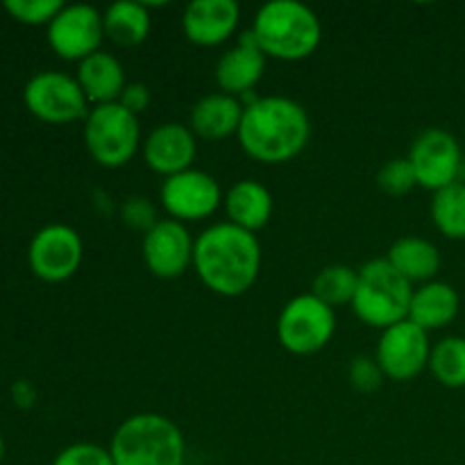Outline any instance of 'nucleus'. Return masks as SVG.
I'll return each mask as SVG.
<instances>
[{
  "mask_svg": "<svg viewBox=\"0 0 465 465\" xmlns=\"http://www.w3.org/2000/svg\"><path fill=\"white\" fill-rule=\"evenodd\" d=\"M241 148L259 163H286L302 154L312 139V121L298 100L263 95L245 104L236 132Z\"/></svg>",
  "mask_w": 465,
  "mask_h": 465,
  "instance_id": "obj_1",
  "label": "nucleus"
},
{
  "mask_svg": "<svg viewBox=\"0 0 465 465\" xmlns=\"http://www.w3.org/2000/svg\"><path fill=\"white\" fill-rule=\"evenodd\" d=\"M193 268L200 282L223 298L245 295L262 272V245L248 230L216 223L195 239Z\"/></svg>",
  "mask_w": 465,
  "mask_h": 465,
  "instance_id": "obj_2",
  "label": "nucleus"
},
{
  "mask_svg": "<svg viewBox=\"0 0 465 465\" xmlns=\"http://www.w3.org/2000/svg\"><path fill=\"white\" fill-rule=\"evenodd\" d=\"M252 36L263 54L280 62H302L322 41V23L300 0H271L254 14Z\"/></svg>",
  "mask_w": 465,
  "mask_h": 465,
  "instance_id": "obj_3",
  "label": "nucleus"
},
{
  "mask_svg": "<svg viewBox=\"0 0 465 465\" xmlns=\"http://www.w3.org/2000/svg\"><path fill=\"white\" fill-rule=\"evenodd\" d=\"M109 454L114 465H184V434L162 413H134L116 427Z\"/></svg>",
  "mask_w": 465,
  "mask_h": 465,
  "instance_id": "obj_4",
  "label": "nucleus"
},
{
  "mask_svg": "<svg viewBox=\"0 0 465 465\" xmlns=\"http://www.w3.org/2000/svg\"><path fill=\"white\" fill-rule=\"evenodd\" d=\"M411 298L413 286L386 262V257L371 259L359 268L357 293L350 307L359 321L384 331L407 321Z\"/></svg>",
  "mask_w": 465,
  "mask_h": 465,
  "instance_id": "obj_5",
  "label": "nucleus"
},
{
  "mask_svg": "<svg viewBox=\"0 0 465 465\" xmlns=\"http://www.w3.org/2000/svg\"><path fill=\"white\" fill-rule=\"evenodd\" d=\"M84 145L95 163L103 168H123L136 157L141 145L139 116L121 103L91 107L84 118Z\"/></svg>",
  "mask_w": 465,
  "mask_h": 465,
  "instance_id": "obj_6",
  "label": "nucleus"
},
{
  "mask_svg": "<svg viewBox=\"0 0 465 465\" xmlns=\"http://www.w3.org/2000/svg\"><path fill=\"white\" fill-rule=\"evenodd\" d=\"M336 331V313L316 295L300 293L282 307L277 318V341L295 357H312L325 350Z\"/></svg>",
  "mask_w": 465,
  "mask_h": 465,
  "instance_id": "obj_7",
  "label": "nucleus"
},
{
  "mask_svg": "<svg viewBox=\"0 0 465 465\" xmlns=\"http://www.w3.org/2000/svg\"><path fill=\"white\" fill-rule=\"evenodd\" d=\"M23 103L32 116L53 125L84 121L91 112L80 82L62 71L35 73L25 82Z\"/></svg>",
  "mask_w": 465,
  "mask_h": 465,
  "instance_id": "obj_8",
  "label": "nucleus"
},
{
  "mask_svg": "<svg viewBox=\"0 0 465 465\" xmlns=\"http://www.w3.org/2000/svg\"><path fill=\"white\" fill-rule=\"evenodd\" d=\"M223 198L225 193L216 177L200 168H189V171L166 177L159 189L163 212L168 213V218L184 225L213 216L223 204Z\"/></svg>",
  "mask_w": 465,
  "mask_h": 465,
  "instance_id": "obj_9",
  "label": "nucleus"
},
{
  "mask_svg": "<svg viewBox=\"0 0 465 465\" xmlns=\"http://www.w3.org/2000/svg\"><path fill=\"white\" fill-rule=\"evenodd\" d=\"M407 159L416 173L418 186L431 191V193L459 182V175H461V145H459L457 136L440 127H430V130L420 132L413 139Z\"/></svg>",
  "mask_w": 465,
  "mask_h": 465,
  "instance_id": "obj_10",
  "label": "nucleus"
},
{
  "mask_svg": "<svg viewBox=\"0 0 465 465\" xmlns=\"http://www.w3.org/2000/svg\"><path fill=\"white\" fill-rule=\"evenodd\" d=\"M84 245L77 230L64 223L45 225L32 236L27 248V263L39 280L57 284L71 280L82 266Z\"/></svg>",
  "mask_w": 465,
  "mask_h": 465,
  "instance_id": "obj_11",
  "label": "nucleus"
},
{
  "mask_svg": "<svg viewBox=\"0 0 465 465\" xmlns=\"http://www.w3.org/2000/svg\"><path fill=\"white\" fill-rule=\"evenodd\" d=\"M431 348L434 345L430 343V334L407 318L381 331L375 361L380 363L386 380L411 381L430 368Z\"/></svg>",
  "mask_w": 465,
  "mask_h": 465,
  "instance_id": "obj_12",
  "label": "nucleus"
},
{
  "mask_svg": "<svg viewBox=\"0 0 465 465\" xmlns=\"http://www.w3.org/2000/svg\"><path fill=\"white\" fill-rule=\"evenodd\" d=\"M103 39V12H98L94 5H64L62 12L48 25L50 48L66 62L80 64L89 54L98 53Z\"/></svg>",
  "mask_w": 465,
  "mask_h": 465,
  "instance_id": "obj_13",
  "label": "nucleus"
},
{
  "mask_svg": "<svg viewBox=\"0 0 465 465\" xmlns=\"http://www.w3.org/2000/svg\"><path fill=\"white\" fill-rule=\"evenodd\" d=\"M195 239L189 227L173 218H159L141 241V254L148 271L159 280H177L193 266Z\"/></svg>",
  "mask_w": 465,
  "mask_h": 465,
  "instance_id": "obj_14",
  "label": "nucleus"
},
{
  "mask_svg": "<svg viewBox=\"0 0 465 465\" xmlns=\"http://www.w3.org/2000/svg\"><path fill=\"white\" fill-rule=\"evenodd\" d=\"M195 154H198V136L184 123H162L143 141L145 163L163 180L193 168Z\"/></svg>",
  "mask_w": 465,
  "mask_h": 465,
  "instance_id": "obj_15",
  "label": "nucleus"
},
{
  "mask_svg": "<svg viewBox=\"0 0 465 465\" xmlns=\"http://www.w3.org/2000/svg\"><path fill=\"white\" fill-rule=\"evenodd\" d=\"M241 21L236 0H193L182 14V30L193 45L213 48L234 36Z\"/></svg>",
  "mask_w": 465,
  "mask_h": 465,
  "instance_id": "obj_16",
  "label": "nucleus"
},
{
  "mask_svg": "<svg viewBox=\"0 0 465 465\" xmlns=\"http://www.w3.org/2000/svg\"><path fill=\"white\" fill-rule=\"evenodd\" d=\"M266 62L268 57L259 48L252 32H243L239 44L223 53L216 62L213 77H216L218 89L227 95H234V98L250 94L263 77Z\"/></svg>",
  "mask_w": 465,
  "mask_h": 465,
  "instance_id": "obj_17",
  "label": "nucleus"
},
{
  "mask_svg": "<svg viewBox=\"0 0 465 465\" xmlns=\"http://www.w3.org/2000/svg\"><path fill=\"white\" fill-rule=\"evenodd\" d=\"M243 109L245 104L241 103V98L227 95L223 91L209 94L191 107L189 127L198 139L223 141L239 132Z\"/></svg>",
  "mask_w": 465,
  "mask_h": 465,
  "instance_id": "obj_18",
  "label": "nucleus"
},
{
  "mask_svg": "<svg viewBox=\"0 0 465 465\" xmlns=\"http://www.w3.org/2000/svg\"><path fill=\"white\" fill-rule=\"evenodd\" d=\"M223 207H225L227 223L257 234L271 223L272 193L262 182L241 180L227 189Z\"/></svg>",
  "mask_w": 465,
  "mask_h": 465,
  "instance_id": "obj_19",
  "label": "nucleus"
},
{
  "mask_svg": "<svg viewBox=\"0 0 465 465\" xmlns=\"http://www.w3.org/2000/svg\"><path fill=\"white\" fill-rule=\"evenodd\" d=\"M75 80L80 82L86 100L94 107L118 103L123 89L127 86L123 64L118 62V57L104 53V50H98V53L89 54V57L77 64Z\"/></svg>",
  "mask_w": 465,
  "mask_h": 465,
  "instance_id": "obj_20",
  "label": "nucleus"
},
{
  "mask_svg": "<svg viewBox=\"0 0 465 465\" xmlns=\"http://www.w3.org/2000/svg\"><path fill=\"white\" fill-rule=\"evenodd\" d=\"M461 309V298L457 289L448 282H427L413 289L411 307H409V321L431 334L436 330L448 327Z\"/></svg>",
  "mask_w": 465,
  "mask_h": 465,
  "instance_id": "obj_21",
  "label": "nucleus"
},
{
  "mask_svg": "<svg viewBox=\"0 0 465 465\" xmlns=\"http://www.w3.org/2000/svg\"><path fill=\"white\" fill-rule=\"evenodd\" d=\"M386 262L411 286L434 282L440 271L439 248L422 236H402L395 241L386 252Z\"/></svg>",
  "mask_w": 465,
  "mask_h": 465,
  "instance_id": "obj_22",
  "label": "nucleus"
},
{
  "mask_svg": "<svg viewBox=\"0 0 465 465\" xmlns=\"http://www.w3.org/2000/svg\"><path fill=\"white\" fill-rule=\"evenodd\" d=\"M104 36L121 48H134L143 44L153 27L148 5L136 0H118L103 12Z\"/></svg>",
  "mask_w": 465,
  "mask_h": 465,
  "instance_id": "obj_23",
  "label": "nucleus"
},
{
  "mask_svg": "<svg viewBox=\"0 0 465 465\" xmlns=\"http://www.w3.org/2000/svg\"><path fill=\"white\" fill-rule=\"evenodd\" d=\"M431 221L448 239H465V182L459 180L436 191L431 200Z\"/></svg>",
  "mask_w": 465,
  "mask_h": 465,
  "instance_id": "obj_24",
  "label": "nucleus"
},
{
  "mask_svg": "<svg viewBox=\"0 0 465 465\" xmlns=\"http://www.w3.org/2000/svg\"><path fill=\"white\" fill-rule=\"evenodd\" d=\"M430 371L445 389H465V339L445 336L431 348Z\"/></svg>",
  "mask_w": 465,
  "mask_h": 465,
  "instance_id": "obj_25",
  "label": "nucleus"
},
{
  "mask_svg": "<svg viewBox=\"0 0 465 465\" xmlns=\"http://www.w3.org/2000/svg\"><path fill=\"white\" fill-rule=\"evenodd\" d=\"M357 284L359 271L343 266V263H331V266H325L313 277L312 293L334 309L341 307V304H352Z\"/></svg>",
  "mask_w": 465,
  "mask_h": 465,
  "instance_id": "obj_26",
  "label": "nucleus"
},
{
  "mask_svg": "<svg viewBox=\"0 0 465 465\" xmlns=\"http://www.w3.org/2000/svg\"><path fill=\"white\" fill-rule=\"evenodd\" d=\"M377 186L384 191L386 195L393 198H402V195L411 193L418 186L416 173H413L411 162L407 157H398L386 162L377 173Z\"/></svg>",
  "mask_w": 465,
  "mask_h": 465,
  "instance_id": "obj_27",
  "label": "nucleus"
},
{
  "mask_svg": "<svg viewBox=\"0 0 465 465\" xmlns=\"http://www.w3.org/2000/svg\"><path fill=\"white\" fill-rule=\"evenodd\" d=\"M3 7L25 25H50L64 9L62 0H5Z\"/></svg>",
  "mask_w": 465,
  "mask_h": 465,
  "instance_id": "obj_28",
  "label": "nucleus"
},
{
  "mask_svg": "<svg viewBox=\"0 0 465 465\" xmlns=\"http://www.w3.org/2000/svg\"><path fill=\"white\" fill-rule=\"evenodd\" d=\"M53 465H114V459L109 448L98 443H73L53 459Z\"/></svg>",
  "mask_w": 465,
  "mask_h": 465,
  "instance_id": "obj_29",
  "label": "nucleus"
},
{
  "mask_svg": "<svg viewBox=\"0 0 465 465\" xmlns=\"http://www.w3.org/2000/svg\"><path fill=\"white\" fill-rule=\"evenodd\" d=\"M348 380L357 393H375L386 377L375 357H354L350 363Z\"/></svg>",
  "mask_w": 465,
  "mask_h": 465,
  "instance_id": "obj_30",
  "label": "nucleus"
},
{
  "mask_svg": "<svg viewBox=\"0 0 465 465\" xmlns=\"http://www.w3.org/2000/svg\"><path fill=\"white\" fill-rule=\"evenodd\" d=\"M123 221L127 223L134 230L145 232L153 225H157L159 218L157 212H154L153 203L148 198H130L125 204H123Z\"/></svg>",
  "mask_w": 465,
  "mask_h": 465,
  "instance_id": "obj_31",
  "label": "nucleus"
},
{
  "mask_svg": "<svg viewBox=\"0 0 465 465\" xmlns=\"http://www.w3.org/2000/svg\"><path fill=\"white\" fill-rule=\"evenodd\" d=\"M150 100H153V95H150L148 86L141 84V82H127L118 103H121L127 112L134 114V116H141V114L150 107Z\"/></svg>",
  "mask_w": 465,
  "mask_h": 465,
  "instance_id": "obj_32",
  "label": "nucleus"
},
{
  "mask_svg": "<svg viewBox=\"0 0 465 465\" xmlns=\"http://www.w3.org/2000/svg\"><path fill=\"white\" fill-rule=\"evenodd\" d=\"M3 457H5V439L3 434H0V461H3Z\"/></svg>",
  "mask_w": 465,
  "mask_h": 465,
  "instance_id": "obj_33",
  "label": "nucleus"
}]
</instances>
